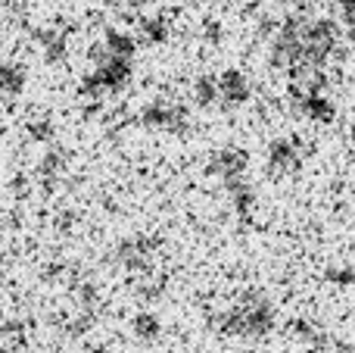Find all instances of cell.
<instances>
[{"label": "cell", "mask_w": 355, "mask_h": 353, "mask_svg": "<svg viewBox=\"0 0 355 353\" xmlns=\"http://www.w3.org/2000/svg\"><path fill=\"white\" fill-rule=\"evenodd\" d=\"M137 63V41L128 31H110L97 50H94V69L85 79V94L94 100H103L128 88Z\"/></svg>", "instance_id": "obj_2"}, {"label": "cell", "mask_w": 355, "mask_h": 353, "mask_svg": "<svg viewBox=\"0 0 355 353\" xmlns=\"http://www.w3.org/2000/svg\"><path fill=\"white\" fill-rule=\"evenodd\" d=\"M209 172L221 181V185H231V181L246 179V154L237 147H221L212 154L209 160Z\"/></svg>", "instance_id": "obj_9"}, {"label": "cell", "mask_w": 355, "mask_h": 353, "mask_svg": "<svg viewBox=\"0 0 355 353\" xmlns=\"http://www.w3.org/2000/svg\"><path fill=\"white\" fill-rule=\"evenodd\" d=\"M343 22H346V28H349V35H355V0L349 6H343Z\"/></svg>", "instance_id": "obj_14"}, {"label": "cell", "mask_w": 355, "mask_h": 353, "mask_svg": "<svg viewBox=\"0 0 355 353\" xmlns=\"http://www.w3.org/2000/svg\"><path fill=\"white\" fill-rule=\"evenodd\" d=\"M218 325L225 335L243 338V341H262L275 331L277 325V310L271 304L268 294L262 291H243L225 306L218 316Z\"/></svg>", "instance_id": "obj_3"}, {"label": "cell", "mask_w": 355, "mask_h": 353, "mask_svg": "<svg viewBox=\"0 0 355 353\" xmlns=\"http://www.w3.org/2000/svg\"><path fill=\"white\" fill-rule=\"evenodd\" d=\"M334 3H337V6H340V10H343V6H349V3H352V0H334Z\"/></svg>", "instance_id": "obj_15"}, {"label": "cell", "mask_w": 355, "mask_h": 353, "mask_svg": "<svg viewBox=\"0 0 355 353\" xmlns=\"http://www.w3.org/2000/svg\"><path fill=\"white\" fill-rule=\"evenodd\" d=\"M25 85V75L19 66H12V63L0 60V94L3 97H12V94H19Z\"/></svg>", "instance_id": "obj_12"}, {"label": "cell", "mask_w": 355, "mask_h": 353, "mask_svg": "<svg viewBox=\"0 0 355 353\" xmlns=\"http://www.w3.org/2000/svg\"><path fill=\"white\" fill-rule=\"evenodd\" d=\"M159 247L162 244L150 235H131L116 247V260L125 272L147 279V275L153 272V263H156V256H159Z\"/></svg>", "instance_id": "obj_5"}, {"label": "cell", "mask_w": 355, "mask_h": 353, "mask_svg": "<svg viewBox=\"0 0 355 353\" xmlns=\"http://www.w3.org/2000/svg\"><path fill=\"white\" fill-rule=\"evenodd\" d=\"M265 169H268L275 179H290L302 169V144L293 135H281L268 144L265 150Z\"/></svg>", "instance_id": "obj_6"}, {"label": "cell", "mask_w": 355, "mask_h": 353, "mask_svg": "<svg viewBox=\"0 0 355 353\" xmlns=\"http://www.w3.org/2000/svg\"><path fill=\"white\" fill-rule=\"evenodd\" d=\"M290 100H293L296 113L315 125H331L337 119V106H334L331 94H327L324 72H302L290 79Z\"/></svg>", "instance_id": "obj_4"}, {"label": "cell", "mask_w": 355, "mask_h": 353, "mask_svg": "<svg viewBox=\"0 0 355 353\" xmlns=\"http://www.w3.org/2000/svg\"><path fill=\"white\" fill-rule=\"evenodd\" d=\"M141 122L156 131H184L187 129V106L159 97L141 110Z\"/></svg>", "instance_id": "obj_7"}, {"label": "cell", "mask_w": 355, "mask_h": 353, "mask_svg": "<svg viewBox=\"0 0 355 353\" xmlns=\"http://www.w3.org/2000/svg\"><path fill=\"white\" fill-rule=\"evenodd\" d=\"M340 47V28L334 19L321 16H287L271 38V66L290 79L302 72H324L331 56Z\"/></svg>", "instance_id": "obj_1"}, {"label": "cell", "mask_w": 355, "mask_h": 353, "mask_svg": "<svg viewBox=\"0 0 355 353\" xmlns=\"http://www.w3.org/2000/svg\"><path fill=\"white\" fill-rule=\"evenodd\" d=\"M215 94H218V106L237 110V106L250 104L252 97V81L240 69H225L221 75H215Z\"/></svg>", "instance_id": "obj_8"}, {"label": "cell", "mask_w": 355, "mask_h": 353, "mask_svg": "<svg viewBox=\"0 0 355 353\" xmlns=\"http://www.w3.org/2000/svg\"><path fill=\"white\" fill-rule=\"evenodd\" d=\"M131 335L141 344H156L162 338V319L156 316L153 310H141L131 319Z\"/></svg>", "instance_id": "obj_10"}, {"label": "cell", "mask_w": 355, "mask_h": 353, "mask_svg": "<svg viewBox=\"0 0 355 353\" xmlns=\"http://www.w3.org/2000/svg\"><path fill=\"white\" fill-rule=\"evenodd\" d=\"M190 94H193L196 106H218V94H215V75L202 72L193 79V88H190Z\"/></svg>", "instance_id": "obj_11"}, {"label": "cell", "mask_w": 355, "mask_h": 353, "mask_svg": "<svg viewBox=\"0 0 355 353\" xmlns=\"http://www.w3.org/2000/svg\"><path fill=\"white\" fill-rule=\"evenodd\" d=\"M141 35H144V41H147V44H162V41H166V35H168L166 19H162V16L144 19V22H141Z\"/></svg>", "instance_id": "obj_13"}]
</instances>
